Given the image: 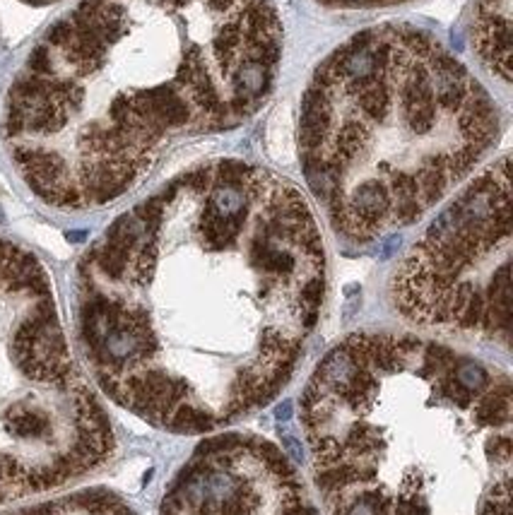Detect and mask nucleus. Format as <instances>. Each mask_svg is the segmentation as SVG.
I'll list each match as a JSON object with an SVG mask.
<instances>
[{
  "label": "nucleus",
  "instance_id": "7ed1b4c3",
  "mask_svg": "<svg viewBox=\"0 0 513 515\" xmlns=\"http://www.w3.org/2000/svg\"><path fill=\"white\" fill-rule=\"evenodd\" d=\"M499 109L427 32L354 34L299 107V162L333 229L369 243L410 226L494 147Z\"/></svg>",
  "mask_w": 513,
  "mask_h": 515
},
{
  "label": "nucleus",
  "instance_id": "423d86ee",
  "mask_svg": "<svg viewBox=\"0 0 513 515\" xmlns=\"http://www.w3.org/2000/svg\"><path fill=\"white\" fill-rule=\"evenodd\" d=\"M475 51L494 78L511 80V0H480Z\"/></svg>",
  "mask_w": 513,
  "mask_h": 515
},
{
  "label": "nucleus",
  "instance_id": "0eeeda50",
  "mask_svg": "<svg viewBox=\"0 0 513 515\" xmlns=\"http://www.w3.org/2000/svg\"><path fill=\"white\" fill-rule=\"evenodd\" d=\"M330 5H347V8H366V5H383V3H400V0H323Z\"/></svg>",
  "mask_w": 513,
  "mask_h": 515
},
{
  "label": "nucleus",
  "instance_id": "f257e3e1",
  "mask_svg": "<svg viewBox=\"0 0 513 515\" xmlns=\"http://www.w3.org/2000/svg\"><path fill=\"white\" fill-rule=\"evenodd\" d=\"M325 296L306 198L270 169L203 164L121 214L80 260L97 383L176 434H205L287 385Z\"/></svg>",
  "mask_w": 513,
  "mask_h": 515
},
{
  "label": "nucleus",
  "instance_id": "20e7f679",
  "mask_svg": "<svg viewBox=\"0 0 513 515\" xmlns=\"http://www.w3.org/2000/svg\"><path fill=\"white\" fill-rule=\"evenodd\" d=\"M511 378L446 344L357 332L311 373L299 400L313 462L395 467L381 496L330 501L333 515H434L429 489L456 460L511 436Z\"/></svg>",
  "mask_w": 513,
  "mask_h": 515
},
{
  "label": "nucleus",
  "instance_id": "6e6552de",
  "mask_svg": "<svg viewBox=\"0 0 513 515\" xmlns=\"http://www.w3.org/2000/svg\"><path fill=\"white\" fill-rule=\"evenodd\" d=\"M29 5H49V3H56V0H25Z\"/></svg>",
  "mask_w": 513,
  "mask_h": 515
},
{
  "label": "nucleus",
  "instance_id": "f03ea898",
  "mask_svg": "<svg viewBox=\"0 0 513 515\" xmlns=\"http://www.w3.org/2000/svg\"><path fill=\"white\" fill-rule=\"evenodd\" d=\"M279 49L267 0H80L10 85L5 145L46 205L102 207L176 140L251 119Z\"/></svg>",
  "mask_w": 513,
  "mask_h": 515
},
{
  "label": "nucleus",
  "instance_id": "39448f33",
  "mask_svg": "<svg viewBox=\"0 0 513 515\" xmlns=\"http://www.w3.org/2000/svg\"><path fill=\"white\" fill-rule=\"evenodd\" d=\"M511 166H487L402 258L390 301L407 323L509 344Z\"/></svg>",
  "mask_w": 513,
  "mask_h": 515
}]
</instances>
